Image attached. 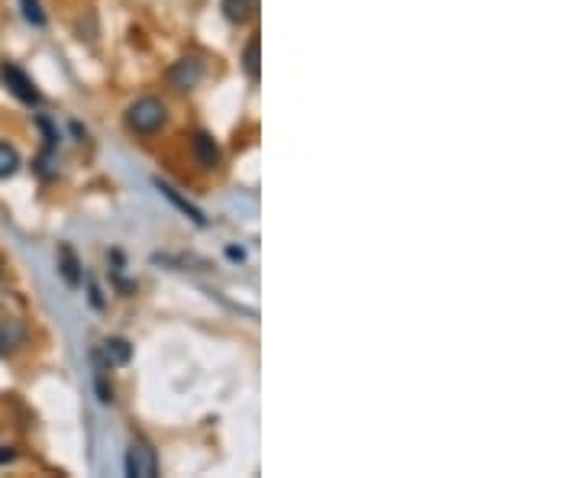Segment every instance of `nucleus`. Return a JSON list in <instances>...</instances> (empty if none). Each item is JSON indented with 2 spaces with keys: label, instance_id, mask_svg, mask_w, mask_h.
Masks as SVG:
<instances>
[{
  "label": "nucleus",
  "instance_id": "nucleus-15",
  "mask_svg": "<svg viewBox=\"0 0 581 478\" xmlns=\"http://www.w3.org/2000/svg\"><path fill=\"white\" fill-rule=\"evenodd\" d=\"M17 459V449L13 446H0V466H7V462Z\"/></svg>",
  "mask_w": 581,
  "mask_h": 478
},
{
  "label": "nucleus",
  "instance_id": "nucleus-1",
  "mask_svg": "<svg viewBox=\"0 0 581 478\" xmlns=\"http://www.w3.org/2000/svg\"><path fill=\"white\" fill-rule=\"evenodd\" d=\"M165 123H168V107L152 94L136 97V101L123 110V126L139 139L159 136L165 130Z\"/></svg>",
  "mask_w": 581,
  "mask_h": 478
},
{
  "label": "nucleus",
  "instance_id": "nucleus-12",
  "mask_svg": "<svg viewBox=\"0 0 581 478\" xmlns=\"http://www.w3.org/2000/svg\"><path fill=\"white\" fill-rule=\"evenodd\" d=\"M20 165H23V159H20L17 146L7 143V139H0V181H7V178L17 175Z\"/></svg>",
  "mask_w": 581,
  "mask_h": 478
},
{
  "label": "nucleus",
  "instance_id": "nucleus-4",
  "mask_svg": "<svg viewBox=\"0 0 581 478\" xmlns=\"http://www.w3.org/2000/svg\"><path fill=\"white\" fill-rule=\"evenodd\" d=\"M168 84H172L175 91H194L197 84H201L204 78V62L197 59V55H184V59H178L172 68H168Z\"/></svg>",
  "mask_w": 581,
  "mask_h": 478
},
{
  "label": "nucleus",
  "instance_id": "nucleus-5",
  "mask_svg": "<svg viewBox=\"0 0 581 478\" xmlns=\"http://www.w3.org/2000/svg\"><path fill=\"white\" fill-rule=\"evenodd\" d=\"M26 340H30V327H26L23 320H17V317L0 320V356L17 353V349L26 346Z\"/></svg>",
  "mask_w": 581,
  "mask_h": 478
},
{
  "label": "nucleus",
  "instance_id": "nucleus-10",
  "mask_svg": "<svg viewBox=\"0 0 581 478\" xmlns=\"http://www.w3.org/2000/svg\"><path fill=\"white\" fill-rule=\"evenodd\" d=\"M223 17L230 20V23H236V26H243V23H249L255 13H259V0H223Z\"/></svg>",
  "mask_w": 581,
  "mask_h": 478
},
{
  "label": "nucleus",
  "instance_id": "nucleus-9",
  "mask_svg": "<svg viewBox=\"0 0 581 478\" xmlns=\"http://www.w3.org/2000/svg\"><path fill=\"white\" fill-rule=\"evenodd\" d=\"M130 356H133L130 343H126L123 336H110V340L101 346V359H104L101 369H113V365H126V362H130Z\"/></svg>",
  "mask_w": 581,
  "mask_h": 478
},
{
  "label": "nucleus",
  "instance_id": "nucleus-3",
  "mask_svg": "<svg viewBox=\"0 0 581 478\" xmlns=\"http://www.w3.org/2000/svg\"><path fill=\"white\" fill-rule=\"evenodd\" d=\"M0 81L7 84V91H10L13 97H17V101L30 104V107H39V104H42L39 88H36L33 78L26 75L20 65H13V62H0Z\"/></svg>",
  "mask_w": 581,
  "mask_h": 478
},
{
  "label": "nucleus",
  "instance_id": "nucleus-13",
  "mask_svg": "<svg viewBox=\"0 0 581 478\" xmlns=\"http://www.w3.org/2000/svg\"><path fill=\"white\" fill-rule=\"evenodd\" d=\"M20 10H23V20L36 26V30H46L49 26V13L42 10V0H20Z\"/></svg>",
  "mask_w": 581,
  "mask_h": 478
},
{
  "label": "nucleus",
  "instance_id": "nucleus-2",
  "mask_svg": "<svg viewBox=\"0 0 581 478\" xmlns=\"http://www.w3.org/2000/svg\"><path fill=\"white\" fill-rule=\"evenodd\" d=\"M123 472L130 478H155L159 475V456H155L152 443L146 440H130L126 446V456H123Z\"/></svg>",
  "mask_w": 581,
  "mask_h": 478
},
{
  "label": "nucleus",
  "instance_id": "nucleus-14",
  "mask_svg": "<svg viewBox=\"0 0 581 478\" xmlns=\"http://www.w3.org/2000/svg\"><path fill=\"white\" fill-rule=\"evenodd\" d=\"M104 372H107V369H97V375H94L97 401H101V404H113V388L107 385V378H104Z\"/></svg>",
  "mask_w": 581,
  "mask_h": 478
},
{
  "label": "nucleus",
  "instance_id": "nucleus-11",
  "mask_svg": "<svg viewBox=\"0 0 581 478\" xmlns=\"http://www.w3.org/2000/svg\"><path fill=\"white\" fill-rule=\"evenodd\" d=\"M155 188H159V194H162V198H165V201H172V204L181 210L184 217H191V220L197 223V227H204V223H207V217L201 214V210H197L191 201H184V198H181V194H178L172 185H165V181H155Z\"/></svg>",
  "mask_w": 581,
  "mask_h": 478
},
{
  "label": "nucleus",
  "instance_id": "nucleus-6",
  "mask_svg": "<svg viewBox=\"0 0 581 478\" xmlns=\"http://www.w3.org/2000/svg\"><path fill=\"white\" fill-rule=\"evenodd\" d=\"M191 149H194V159H197V165L201 168H217L220 165V159H223V152H220V146H217V139L210 136V133H194V139H191Z\"/></svg>",
  "mask_w": 581,
  "mask_h": 478
},
{
  "label": "nucleus",
  "instance_id": "nucleus-8",
  "mask_svg": "<svg viewBox=\"0 0 581 478\" xmlns=\"http://www.w3.org/2000/svg\"><path fill=\"white\" fill-rule=\"evenodd\" d=\"M262 39L259 36H252L246 46H243V55H239V65H243V72L252 84H259L262 78Z\"/></svg>",
  "mask_w": 581,
  "mask_h": 478
},
{
  "label": "nucleus",
  "instance_id": "nucleus-16",
  "mask_svg": "<svg viewBox=\"0 0 581 478\" xmlns=\"http://www.w3.org/2000/svg\"><path fill=\"white\" fill-rule=\"evenodd\" d=\"M226 256H230L233 262H243V249H236V246H230V249H226Z\"/></svg>",
  "mask_w": 581,
  "mask_h": 478
},
{
  "label": "nucleus",
  "instance_id": "nucleus-7",
  "mask_svg": "<svg viewBox=\"0 0 581 478\" xmlns=\"http://www.w3.org/2000/svg\"><path fill=\"white\" fill-rule=\"evenodd\" d=\"M59 275L65 278L68 288H81V281H84V269H81V262L75 256V249L68 243L59 246Z\"/></svg>",
  "mask_w": 581,
  "mask_h": 478
}]
</instances>
